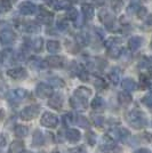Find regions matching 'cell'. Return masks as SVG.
Returning a JSON list of instances; mask_svg holds the SVG:
<instances>
[{"label":"cell","instance_id":"obj_45","mask_svg":"<svg viewBox=\"0 0 152 153\" xmlns=\"http://www.w3.org/2000/svg\"><path fill=\"white\" fill-rule=\"evenodd\" d=\"M79 76H80V78H81L83 80H86V79H88V74H87V72H81Z\"/></svg>","mask_w":152,"mask_h":153},{"label":"cell","instance_id":"obj_30","mask_svg":"<svg viewBox=\"0 0 152 153\" xmlns=\"http://www.w3.org/2000/svg\"><path fill=\"white\" fill-rule=\"evenodd\" d=\"M103 105H104V101L101 97H95V100L92 102V108L94 110H100L103 108Z\"/></svg>","mask_w":152,"mask_h":153},{"label":"cell","instance_id":"obj_43","mask_svg":"<svg viewBox=\"0 0 152 153\" xmlns=\"http://www.w3.org/2000/svg\"><path fill=\"white\" fill-rule=\"evenodd\" d=\"M71 153H86V151L83 150V147H76V149H72Z\"/></svg>","mask_w":152,"mask_h":153},{"label":"cell","instance_id":"obj_12","mask_svg":"<svg viewBox=\"0 0 152 153\" xmlns=\"http://www.w3.org/2000/svg\"><path fill=\"white\" fill-rule=\"evenodd\" d=\"M46 63L51 68H62L63 65V58L57 55H53L46 58Z\"/></svg>","mask_w":152,"mask_h":153},{"label":"cell","instance_id":"obj_35","mask_svg":"<svg viewBox=\"0 0 152 153\" xmlns=\"http://www.w3.org/2000/svg\"><path fill=\"white\" fill-rule=\"evenodd\" d=\"M124 1L122 0H112V8L115 12H120V9L122 8Z\"/></svg>","mask_w":152,"mask_h":153},{"label":"cell","instance_id":"obj_48","mask_svg":"<svg viewBox=\"0 0 152 153\" xmlns=\"http://www.w3.org/2000/svg\"><path fill=\"white\" fill-rule=\"evenodd\" d=\"M149 76L152 78V68H150V70H149Z\"/></svg>","mask_w":152,"mask_h":153},{"label":"cell","instance_id":"obj_49","mask_svg":"<svg viewBox=\"0 0 152 153\" xmlns=\"http://www.w3.org/2000/svg\"><path fill=\"white\" fill-rule=\"evenodd\" d=\"M25 153H31V152H25Z\"/></svg>","mask_w":152,"mask_h":153},{"label":"cell","instance_id":"obj_24","mask_svg":"<svg viewBox=\"0 0 152 153\" xmlns=\"http://www.w3.org/2000/svg\"><path fill=\"white\" fill-rule=\"evenodd\" d=\"M109 78H110L111 82L113 83V85H117V83L120 81V70L117 69V68L113 69V70L109 73Z\"/></svg>","mask_w":152,"mask_h":153},{"label":"cell","instance_id":"obj_37","mask_svg":"<svg viewBox=\"0 0 152 153\" xmlns=\"http://www.w3.org/2000/svg\"><path fill=\"white\" fill-rule=\"evenodd\" d=\"M142 102L145 104L148 108H152V94H148L143 97V100H142Z\"/></svg>","mask_w":152,"mask_h":153},{"label":"cell","instance_id":"obj_36","mask_svg":"<svg viewBox=\"0 0 152 153\" xmlns=\"http://www.w3.org/2000/svg\"><path fill=\"white\" fill-rule=\"evenodd\" d=\"M77 40L79 41L80 45H86V44H88L89 38L87 34H79V36L77 37Z\"/></svg>","mask_w":152,"mask_h":153},{"label":"cell","instance_id":"obj_32","mask_svg":"<svg viewBox=\"0 0 152 153\" xmlns=\"http://www.w3.org/2000/svg\"><path fill=\"white\" fill-rule=\"evenodd\" d=\"M12 8V4L9 0H0V10L1 12H8Z\"/></svg>","mask_w":152,"mask_h":153},{"label":"cell","instance_id":"obj_23","mask_svg":"<svg viewBox=\"0 0 152 153\" xmlns=\"http://www.w3.org/2000/svg\"><path fill=\"white\" fill-rule=\"evenodd\" d=\"M128 45H129V48L132 51H137L139 46L142 45V39H141V37H132L128 41Z\"/></svg>","mask_w":152,"mask_h":153},{"label":"cell","instance_id":"obj_15","mask_svg":"<svg viewBox=\"0 0 152 153\" xmlns=\"http://www.w3.org/2000/svg\"><path fill=\"white\" fill-rule=\"evenodd\" d=\"M9 153H23L24 152V144L22 140H14L9 145Z\"/></svg>","mask_w":152,"mask_h":153},{"label":"cell","instance_id":"obj_22","mask_svg":"<svg viewBox=\"0 0 152 153\" xmlns=\"http://www.w3.org/2000/svg\"><path fill=\"white\" fill-rule=\"evenodd\" d=\"M75 95L80 97V98H83V100H88V97L92 95V91H90V89L86 88V87H79L76 90Z\"/></svg>","mask_w":152,"mask_h":153},{"label":"cell","instance_id":"obj_25","mask_svg":"<svg viewBox=\"0 0 152 153\" xmlns=\"http://www.w3.org/2000/svg\"><path fill=\"white\" fill-rule=\"evenodd\" d=\"M28 134H29V129H28V127H25V126H23V125H17V126L15 127V135H16L17 137L23 138V137H25Z\"/></svg>","mask_w":152,"mask_h":153},{"label":"cell","instance_id":"obj_6","mask_svg":"<svg viewBox=\"0 0 152 153\" xmlns=\"http://www.w3.org/2000/svg\"><path fill=\"white\" fill-rule=\"evenodd\" d=\"M28 93L24 89H14L10 90L8 94V102L10 103H19L23 98H25Z\"/></svg>","mask_w":152,"mask_h":153},{"label":"cell","instance_id":"obj_46","mask_svg":"<svg viewBox=\"0 0 152 153\" xmlns=\"http://www.w3.org/2000/svg\"><path fill=\"white\" fill-rule=\"evenodd\" d=\"M146 24H148V25H150V26H152V15L148 16V19H146Z\"/></svg>","mask_w":152,"mask_h":153},{"label":"cell","instance_id":"obj_16","mask_svg":"<svg viewBox=\"0 0 152 153\" xmlns=\"http://www.w3.org/2000/svg\"><path fill=\"white\" fill-rule=\"evenodd\" d=\"M71 5L70 0H54L51 2V6L56 10H63V9H68Z\"/></svg>","mask_w":152,"mask_h":153},{"label":"cell","instance_id":"obj_40","mask_svg":"<svg viewBox=\"0 0 152 153\" xmlns=\"http://www.w3.org/2000/svg\"><path fill=\"white\" fill-rule=\"evenodd\" d=\"M63 121L65 125H70V123H72L73 122V119H72V114L71 113H68V114H65L63 117Z\"/></svg>","mask_w":152,"mask_h":153},{"label":"cell","instance_id":"obj_31","mask_svg":"<svg viewBox=\"0 0 152 153\" xmlns=\"http://www.w3.org/2000/svg\"><path fill=\"white\" fill-rule=\"evenodd\" d=\"M66 19H72V21H76L78 19V10L76 8H69L68 12H66Z\"/></svg>","mask_w":152,"mask_h":153},{"label":"cell","instance_id":"obj_26","mask_svg":"<svg viewBox=\"0 0 152 153\" xmlns=\"http://www.w3.org/2000/svg\"><path fill=\"white\" fill-rule=\"evenodd\" d=\"M26 32L29 33H37V32L40 31V27H39L38 24H36L34 22H29L25 24V29H24Z\"/></svg>","mask_w":152,"mask_h":153},{"label":"cell","instance_id":"obj_20","mask_svg":"<svg viewBox=\"0 0 152 153\" xmlns=\"http://www.w3.org/2000/svg\"><path fill=\"white\" fill-rule=\"evenodd\" d=\"M47 51L51 53V54H55V53H58L60 49H61V45H60V42L56 41V40H49V41H47Z\"/></svg>","mask_w":152,"mask_h":153},{"label":"cell","instance_id":"obj_13","mask_svg":"<svg viewBox=\"0 0 152 153\" xmlns=\"http://www.w3.org/2000/svg\"><path fill=\"white\" fill-rule=\"evenodd\" d=\"M48 105L53 108H61L63 105V96L61 94H55L51 96V98L48 101Z\"/></svg>","mask_w":152,"mask_h":153},{"label":"cell","instance_id":"obj_14","mask_svg":"<svg viewBox=\"0 0 152 153\" xmlns=\"http://www.w3.org/2000/svg\"><path fill=\"white\" fill-rule=\"evenodd\" d=\"M65 136H66V140H69V142H71V143H77L78 140H80V138H81L80 131L77 130V129H73V128L68 129Z\"/></svg>","mask_w":152,"mask_h":153},{"label":"cell","instance_id":"obj_5","mask_svg":"<svg viewBox=\"0 0 152 153\" xmlns=\"http://www.w3.org/2000/svg\"><path fill=\"white\" fill-rule=\"evenodd\" d=\"M98 17H100V21L107 27H112L114 24V16L110 13L107 9H102L100 14H98Z\"/></svg>","mask_w":152,"mask_h":153},{"label":"cell","instance_id":"obj_41","mask_svg":"<svg viewBox=\"0 0 152 153\" xmlns=\"http://www.w3.org/2000/svg\"><path fill=\"white\" fill-rule=\"evenodd\" d=\"M94 123H95V126H97V127H102V125L104 123V118H102V117H95L94 118Z\"/></svg>","mask_w":152,"mask_h":153},{"label":"cell","instance_id":"obj_28","mask_svg":"<svg viewBox=\"0 0 152 153\" xmlns=\"http://www.w3.org/2000/svg\"><path fill=\"white\" fill-rule=\"evenodd\" d=\"M77 125L81 128H89V121L87 118H85L83 115H78L77 117Z\"/></svg>","mask_w":152,"mask_h":153},{"label":"cell","instance_id":"obj_21","mask_svg":"<svg viewBox=\"0 0 152 153\" xmlns=\"http://www.w3.org/2000/svg\"><path fill=\"white\" fill-rule=\"evenodd\" d=\"M118 101L122 105H128L129 103L132 102V95L129 93H127V91H121L118 95Z\"/></svg>","mask_w":152,"mask_h":153},{"label":"cell","instance_id":"obj_8","mask_svg":"<svg viewBox=\"0 0 152 153\" xmlns=\"http://www.w3.org/2000/svg\"><path fill=\"white\" fill-rule=\"evenodd\" d=\"M7 76L15 80H23L28 76V73H26L25 69H23V68H14V69H9L7 71Z\"/></svg>","mask_w":152,"mask_h":153},{"label":"cell","instance_id":"obj_34","mask_svg":"<svg viewBox=\"0 0 152 153\" xmlns=\"http://www.w3.org/2000/svg\"><path fill=\"white\" fill-rule=\"evenodd\" d=\"M86 140H87L89 145H94L96 142V135L94 134L93 131H88V133L86 134Z\"/></svg>","mask_w":152,"mask_h":153},{"label":"cell","instance_id":"obj_33","mask_svg":"<svg viewBox=\"0 0 152 153\" xmlns=\"http://www.w3.org/2000/svg\"><path fill=\"white\" fill-rule=\"evenodd\" d=\"M94 86H95L97 89H103V88L107 87L105 81H104L102 78H95V80H94Z\"/></svg>","mask_w":152,"mask_h":153},{"label":"cell","instance_id":"obj_50","mask_svg":"<svg viewBox=\"0 0 152 153\" xmlns=\"http://www.w3.org/2000/svg\"><path fill=\"white\" fill-rule=\"evenodd\" d=\"M151 88H152V86H151Z\"/></svg>","mask_w":152,"mask_h":153},{"label":"cell","instance_id":"obj_44","mask_svg":"<svg viewBox=\"0 0 152 153\" xmlns=\"http://www.w3.org/2000/svg\"><path fill=\"white\" fill-rule=\"evenodd\" d=\"M5 145H6V138H5V136L0 135V147L5 146Z\"/></svg>","mask_w":152,"mask_h":153},{"label":"cell","instance_id":"obj_19","mask_svg":"<svg viewBox=\"0 0 152 153\" xmlns=\"http://www.w3.org/2000/svg\"><path fill=\"white\" fill-rule=\"evenodd\" d=\"M81 10H83V17H85L86 19H93V16H94V7L92 6V5H88V4L83 5V7H81Z\"/></svg>","mask_w":152,"mask_h":153},{"label":"cell","instance_id":"obj_42","mask_svg":"<svg viewBox=\"0 0 152 153\" xmlns=\"http://www.w3.org/2000/svg\"><path fill=\"white\" fill-rule=\"evenodd\" d=\"M137 15H139V17H144L146 15V8L145 7H139V9H137Z\"/></svg>","mask_w":152,"mask_h":153},{"label":"cell","instance_id":"obj_38","mask_svg":"<svg viewBox=\"0 0 152 153\" xmlns=\"http://www.w3.org/2000/svg\"><path fill=\"white\" fill-rule=\"evenodd\" d=\"M57 27H58V30H61V31L66 30V29L69 27V26H68V22L64 21V19H60V21L57 22Z\"/></svg>","mask_w":152,"mask_h":153},{"label":"cell","instance_id":"obj_11","mask_svg":"<svg viewBox=\"0 0 152 153\" xmlns=\"http://www.w3.org/2000/svg\"><path fill=\"white\" fill-rule=\"evenodd\" d=\"M37 19L41 23H44V24H49L53 21V14L49 13L48 10L44 9V8H40L38 15H37Z\"/></svg>","mask_w":152,"mask_h":153},{"label":"cell","instance_id":"obj_18","mask_svg":"<svg viewBox=\"0 0 152 153\" xmlns=\"http://www.w3.org/2000/svg\"><path fill=\"white\" fill-rule=\"evenodd\" d=\"M121 87L124 88L125 90L127 91H133V90L136 89V82L134 81L133 79H129V78H127L125 80H122V82H121Z\"/></svg>","mask_w":152,"mask_h":153},{"label":"cell","instance_id":"obj_47","mask_svg":"<svg viewBox=\"0 0 152 153\" xmlns=\"http://www.w3.org/2000/svg\"><path fill=\"white\" fill-rule=\"evenodd\" d=\"M135 153H150V152H149V150H146V149H139L137 151H135Z\"/></svg>","mask_w":152,"mask_h":153},{"label":"cell","instance_id":"obj_4","mask_svg":"<svg viewBox=\"0 0 152 153\" xmlns=\"http://www.w3.org/2000/svg\"><path fill=\"white\" fill-rule=\"evenodd\" d=\"M53 93H54L53 87L48 83L40 82L36 88V94L40 98H48V97L53 96Z\"/></svg>","mask_w":152,"mask_h":153},{"label":"cell","instance_id":"obj_7","mask_svg":"<svg viewBox=\"0 0 152 153\" xmlns=\"http://www.w3.org/2000/svg\"><path fill=\"white\" fill-rule=\"evenodd\" d=\"M16 39V34L12 30H4L0 32V42L1 45H12Z\"/></svg>","mask_w":152,"mask_h":153},{"label":"cell","instance_id":"obj_10","mask_svg":"<svg viewBox=\"0 0 152 153\" xmlns=\"http://www.w3.org/2000/svg\"><path fill=\"white\" fill-rule=\"evenodd\" d=\"M70 103H71V106L75 110H78V111H83L85 108H87V100L80 98V97H78L76 95L73 97H71Z\"/></svg>","mask_w":152,"mask_h":153},{"label":"cell","instance_id":"obj_3","mask_svg":"<svg viewBox=\"0 0 152 153\" xmlns=\"http://www.w3.org/2000/svg\"><path fill=\"white\" fill-rule=\"evenodd\" d=\"M41 125L47 128H55L58 125V118L51 112H45L41 117Z\"/></svg>","mask_w":152,"mask_h":153},{"label":"cell","instance_id":"obj_9","mask_svg":"<svg viewBox=\"0 0 152 153\" xmlns=\"http://www.w3.org/2000/svg\"><path fill=\"white\" fill-rule=\"evenodd\" d=\"M37 12V6L32 4L31 1H24L19 5V13L23 15H32Z\"/></svg>","mask_w":152,"mask_h":153},{"label":"cell","instance_id":"obj_2","mask_svg":"<svg viewBox=\"0 0 152 153\" xmlns=\"http://www.w3.org/2000/svg\"><path fill=\"white\" fill-rule=\"evenodd\" d=\"M39 113V106L38 105H30L26 106L21 111V119L24 121H30L34 119Z\"/></svg>","mask_w":152,"mask_h":153},{"label":"cell","instance_id":"obj_17","mask_svg":"<svg viewBox=\"0 0 152 153\" xmlns=\"http://www.w3.org/2000/svg\"><path fill=\"white\" fill-rule=\"evenodd\" d=\"M32 143H33L34 146H41L45 143V137L40 130H36L34 131L33 138H32Z\"/></svg>","mask_w":152,"mask_h":153},{"label":"cell","instance_id":"obj_29","mask_svg":"<svg viewBox=\"0 0 152 153\" xmlns=\"http://www.w3.org/2000/svg\"><path fill=\"white\" fill-rule=\"evenodd\" d=\"M108 48H109L108 53L111 57H113V58L119 57V55H120V49H119L117 46L112 45V46H110V47H108Z\"/></svg>","mask_w":152,"mask_h":153},{"label":"cell","instance_id":"obj_27","mask_svg":"<svg viewBox=\"0 0 152 153\" xmlns=\"http://www.w3.org/2000/svg\"><path fill=\"white\" fill-rule=\"evenodd\" d=\"M42 46H44V40H42L41 38L34 39V40H33V42H32V48H33V51H36V53L41 51Z\"/></svg>","mask_w":152,"mask_h":153},{"label":"cell","instance_id":"obj_39","mask_svg":"<svg viewBox=\"0 0 152 153\" xmlns=\"http://www.w3.org/2000/svg\"><path fill=\"white\" fill-rule=\"evenodd\" d=\"M54 86H56V87H63L64 86V82L62 79H58V78H51V80H49Z\"/></svg>","mask_w":152,"mask_h":153},{"label":"cell","instance_id":"obj_1","mask_svg":"<svg viewBox=\"0 0 152 153\" xmlns=\"http://www.w3.org/2000/svg\"><path fill=\"white\" fill-rule=\"evenodd\" d=\"M127 122L129 126H132L135 129H141V128L146 126V119L144 114L139 111V110H132L126 114Z\"/></svg>","mask_w":152,"mask_h":153}]
</instances>
